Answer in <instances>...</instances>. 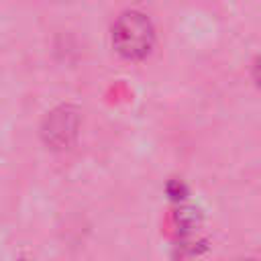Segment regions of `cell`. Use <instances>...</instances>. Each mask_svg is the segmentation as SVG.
<instances>
[{"instance_id": "6da1fadb", "label": "cell", "mask_w": 261, "mask_h": 261, "mask_svg": "<svg viewBox=\"0 0 261 261\" xmlns=\"http://www.w3.org/2000/svg\"><path fill=\"white\" fill-rule=\"evenodd\" d=\"M153 41L155 33L151 20L137 10L120 14L112 27V45L124 59H143L149 55Z\"/></svg>"}, {"instance_id": "7a4b0ae2", "label": "cell", "mask_w": 261, "mask_h": 261, "mask_svg": "<svg viewBox=\"0 0 261 261\" xmlns=\"http://www.w3.org/2000/svg\"><path fill=\"white\" fill-rule=\"evenodd\" d=\"M80 126L77 110L71 106L55 108L43 122V139L53 149H65L73 143Z\"/></svg>"}, {"instance_id": "3957f363", "label": "cell", "mask_w": 261, "mask_h": 261, "mask_svg": "<svg viewBox=\"0 0 261 261\" xmlns=\"http://www.w3.org/2000/svg\"><path fill=\"white\" fill-rule=\"evenodd\" d=\"M253 75H255V82H257V86L261 88V55L257 57V61H255V67H253Z\"/></svg>"}, {"instance_id": "277c9868", "label": "cell", "mask_w": 261, "mask_h": 261, "mask_svg": "<svg viewBox=\"0 0 261 261\" xmlns=\"http://www.w3.org/2000/svg\"><path fill=\"white\" fill-rule=\"evenodd\" d=\"M237 261H255V259H237Z\"/></svg>"}]
</instances>
